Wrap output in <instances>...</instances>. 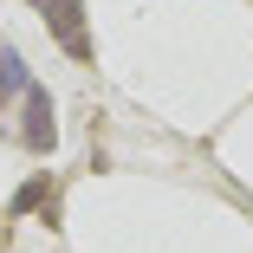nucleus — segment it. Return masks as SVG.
<instances>
[{"label":"nucleus","mask_w":253,"mask_h":253,"mask_svg":"<svg viewBox=\"0 0 253 253\" xmlns=\"http://www.w3.org/2000/svg\"><path fill=\"white\" fill-rule=\"evenodd\" d=\"M26 84H33V72L20 65V52H13V45L0 39V97H13V91L26 97Z\"/></svg>","instance_id":"nucleus-3"},{"label":"nucleus","mask_w":253,"mask_h":253,"mask_svg":"<svg viewBox=\"0 0 253 253\" xmlns=\"http://www.w3.org/2000/svg\"><path fill=\"white\" fill-rule=\"evenodd\" d=\"M52 97H45L39 84H26V124H20V143L26 149H52Z\"/></svg>","instance_id":"nucleus-2"},{"label":"nucleus","mask_w":253,"mask_h":253,"mask_svg":"<svg viewBox=\"0 0 253 253\" xmlns=\"http://www.w3.org/2000/svg\"><path fill=\"white\" fill-rule=\"evenodd\" d=\"M45 7V26H52V39L65 45L72 59H91V33H84V0H39Z\"/></svg>","instance_id":"nucleus-1"}]
</instances>
